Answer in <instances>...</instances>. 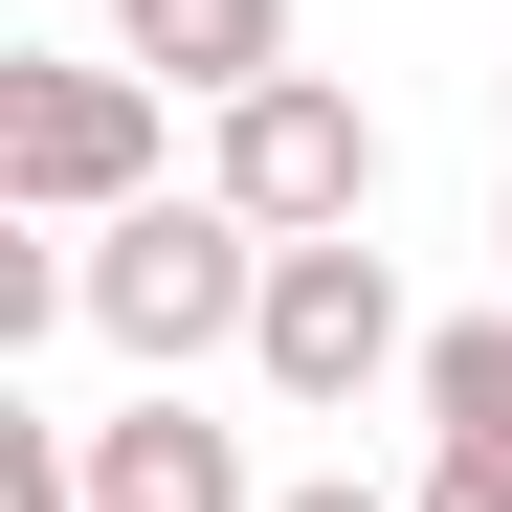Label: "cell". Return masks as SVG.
I'll use <instances>...</instances> for the list:
<instances>
[{
    "label": "cell",
    "instance_id": "cell-1",
    "mask_svg": "<svg viewBox=\"0 0 512 512\" xmlns=\"http://www.w3.org/2000/svg\"><path fill=\"white\" fill-rule=\"evenodd\" d=\"M90 334H112L134 379L245 357V334H268V223H245V201H134V223H90Z\"/></svg>",
    "mask_w": 512,
    "mask_h": 512
},
{
    "label": "cell",
    "instance_id": "cell-2",
    "mask_svg": "<svg viewBox=\"0 0 512 512\" xmlns=\"http://www.w3.org/2000/svg\"><path fill=\"white\" fill-rule=\"evenodd\" d=\"M201 201H245L268 245H357V223H379V112L334 90V67H268V90H223Z\"/></svg>",
    "mask_w": 512,
    "mask_h": 512
},
{
    "label": "cell",
    "instance_id": "cell-3",
    "mask_svg": "<svg viewBox=\"0 0 512 512\" xmlns=\"http://www.w3.org/2000/svg\"><path fill=\"white\" fill-rule=\"evenodd\" d=\"M0 201L23 223H134L156 201V67H0Z\"/></svg>",
    "mask_w": 512,
    "mask_h": 512
},
{
    "label": "cell",
    "instance_id": "cell-4",
    "mask_svg": "<svg viewBox=\"0 0 512 512\" xmlns=\"http://www.w3.org/2000/svg\"><path fill=\"white\" fill-rule=\"evenodd\" d=\"M268 401H357V379H423V334H401V268L379 245H268Z\"/></svg>",
    "mask_w": 512,
    "mask_h": 512
},
{
    "label": "cell",
    "instance_id": "cell-5",
    "mask_svg": "<svg viewBox=\"0 0 512 512\" xmlns=\"http://www.w3.org/2000/svg\"><path fill=\"white\" fill-rule=\"evenodd\" d=\"M90 512H268V490H245V423H201L179 379H156V401L90 423Z\"/></svg>",
    "mask_w": 512,
    "mask_h": 512
},
{
    "label": "cell",
    "instance_id": "cell-6",
    "mask_svg": "<svg viewBox=\"0 0 512 512\" xmlns=\"http://www.w3.org/2000/svg\"><path fill=\"white\" fill-rule=\"evenodd\" d=\"M112 45L156 67V90H268V67H290V0H112Z\"/></svg>",
    "mask_w": 512,
    "mask_h": 512
},
{
    "label": "cell",
    "instance_id": "cell-7",
    "mask_svg": "<svg viewBox=\"0 0 512 512\" xmlns=\"http://www.w3.org/2000/svg\"><path fill=\"white\" fill-rule=\"evenodd\" d=\"M423 423H446V446H512V312L423 334Z\"/></svg>",
    "mask_w": 512,
    "mask_h": 512
},
{
    "label": "cell",
    "instance_id": "cell-8",
    "mask_svg": "<svg viewBox=\"0 0 512 512\" xmlns=\"http://www.w3.org/2000/svg\"><path fill=\"white\" fill-rule=\"evenodd\" d=\"M0 512H90V423H23V401H0Z\"/></svg>",
    "mask_w": 512,
    "mask_h": 512
},
{
    "label": "cell",
    "instance_id": "cell-9",
    "mask_svg": "<svg viewBox=\"0 0 512 512\" xmlns=\"http://www.w3.org/2000/svg\"><path fill=\"white\" fill-rule=\"evenodd\" d=\"M423 512H512V446H446V468H423Z\"/></svg>",
    "mask_w": 512,
    "mask_h": 512
},
{
    "label": "cell",
    "instance_id": "cell-10",
    "mask_svg": "<svg viewBox=\"0 0 512 512\" xmlns=\"http://www.w3.org/2000/svg\"><path fill=\"white\" fill-rule=\"evenodd\" d=\"M268 512H423V490H268Z\"/></svg>",
    "mask_w": 512,
    "mask_h": 512
},
{
    "label": "cell",
    "instance_id": "cell-11",
    "mask_svg": "<svg viewBox=\"0 0 512 512\" xmlns=\"http://www.w3.org/2000/svg\"><path fill=\"white\" fill-rule=\"evenodd\" d=\"M490 245H512V223H490Z\"/></svg>",
    "mask_w": 512,
    "mask_h": 512
}]
</instances>
